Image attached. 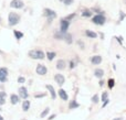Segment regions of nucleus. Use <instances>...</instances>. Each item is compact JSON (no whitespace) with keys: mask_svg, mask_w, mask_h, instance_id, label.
Instances as JSON below:
<instances>
[{"mask_svg":"<svg viewBox=\"0 0 126 120\" xmlns=\"http://www.w3.org/2000/svg\"><path fill=\"white\" fill-rule=\"evenodd\" d=\"M20 15L18 14V13H16V12H10L8 14V24L10 26H15V25H17L18 23L20 22Z\"/></svg>","mask_w":126,"mask_h":120,"instance_id":"f257e3e1","label":"nucleus"},{"mask_svg":"<svg viewBox=\"0 0 126 120\" xmlns=\"http://www.w3.org/2000/svg\"><path fill=\"white\" fill-rule=\"evenodd\" d=\"M28 55L32 60H43L44 56H46L44 52L41 50H31V51H29Z\"/></svg>","mask_w":126,"mask_h":120,"instance_id":"f03ea898","label":"nucleus"},{"mask_svg":"<svg viewBox=\"0 0 126 120\" xmlns=\"http://www.w3.org/2000/svg\"><path fill=\"white\" fill-rule=\"evenodd\" d=\"M92 22H93L94 24H96V25H103V24H105V22H106V17H105L103 13H98V14L94 15V17L92 18Z\"/></svg>","mask_w":126,"mask_h":120,"instance_id":"7ed1b4c3","label":"nucleus"},{"mask_svg":"<svg viewBox=\"0 0 126 120\" xmlns=\"http://www.w3.org/2000/svg\"><path fill=\"white\" fill-rule=\"evenodd\" d=\"M43 14H44V17L48 19V21L49 22H51L53 19H55L57 18V12H55L54 10H52V9H49V8H46L44 9V11H43Z\"/></svg>","mask_w":126,"mask_h":120,"instance_id":"20e7f679","label":"nucleus"},{"mask_svg":"<svg viewBox=\"0 0 126 120\" xmlns=\"http://www.w3.org/2000/svg\"><path fill=\"white\" fill-rule=\"evenodd\" d=\"M8 81V68L1 67L0 68V83H6Z\"/></svg>","mask_w":126,"mask_h":120,"instance_id":"39448f33","label":"nucleus"},{"mask_svg":"<svg viewBox=\"0 0 126 120\" xmlns=\"http://www.w3.org/2000/svg\"><path fill=\"white\" fill-rule=\"evenodd\" d=\"M69 26H70V20H67L66 18H64V19H62L60 21V31L61 32H66Z\"/></svg>","mask_w":126,"mask_h":120,"instance_id":"423d86ee","label":"nucleus"},{"mask_svg":"<svg viewBox=\"0 0 126 120\" xmlns=\"http://www.w3.org/2000/svg\"><path fill=\"white\" fill-rule=\"evenodd\" d=\"M10 7L13 9H22L24 7V2L22 0H11Z\"/></svg>","mask_w":126,"mask_h":120,"instance_id":"0eeeda50","label":"nucleus"},{"mask_svg":"<svg viewBox=\"0 0 126 120\" xmlns=\"http://www.w3.org/2000/svg\"><path fill=\"white\" fill-rule=\"evenodd\" d=\"M35 73H37L38 75H46L47 73H48V68L46 67V66L43 65V64H38L37 68H35Z\"/></svg>","mask_w":126,"mask_h":120,"instance_id":"6e6552de","label":"nucleus"},{"mask_svg":"<svg viewBox=\"0 0 126 120\" xmlns=\"http://www.w3.org/2000/svg\"><path fill=\"white\" fill-rule=\"evenodd\" d=\"M19 96L21 97L22 99H28V97H29V93H28V89H27L24 86H21V87L19 88Z\"/></svg>","mask_w":126,"mask_h":120,"instance_id":"1a4fd4ad","label":"nucleus"},{"mask_svg":"<svg viewBox=\"0 0 126 120\" xmlns=\"http://www.w3.org/2000/svg\"><path fill=\"white\" fill-rule=\"evenodd\" d=\"M102 56L101 55H94V56L91 57V63L93 64V65H100L101 63H102Z\"/></svg>","mask_w":126,"mask_h":120,"instance_id":"9d476101","label":"nucleus"},{"mask_svg":"<svg viewBox=\"0 0 126 120\" xmlns=\"http://www.w3.org/2000/svg\"><path fill=\"white\" fill-rule=\"evenodd\" d=\"M54 79H55V82H57L60 86L63 85V84L65 83V77L63 76L62 74H55L54 75Z\"/></svg>","mask_w":126,"mask_h":120,"instance_id":"9b49d317","label":"nucleus"},{"mask_svg":"<svg viewBox=\"0 0 126 120\" xmlns=\"http://www.w3.org/2000/svg\"><path fill=\"white\" fill-rule=\"evenodd\" d=\"M46 88L49 90V93H50L51 98L54 100V99L57 98V93H55V90H54V87H53V86H51V85H47Z\"/></svg>","mask_w":126,"mask_h":120,"instance_id":"f8f14e48","label":"nucleus"},{"mask_svg":"<svg viewBox=\"0 0 126 120\" xmlns=\"http://www.w3.org/2000/svg\"><path fill=\"white\" fill-rule=\"evenodd\" d=\"M58 94H59V97L62 99V100H67L69 99V96H67V94H66V92H65L64 89H59V92H58Z\"/></svg>","mask_w":126,"mask_h":120,"instance_id":"ddd939ff","label":"nucleus"},{"mask_svg":"<svg viewBox=\"0 0 126 120\" xmlns=\"http://www.w3.org/2000/svg\"><path fill=\"white\" fill-rule=\"evenodd\" d=\"M65 67H66V63H65L64 60H59V61L57 62V68H58L59 71L64 70Z\"/></svg>","mask_w":126,"mask_h":120,"instance_id":"4468645a","label":"nucleus"},{"mask_svg":"<svg viewBox=\"0 0 126 120\" xmlns=\"http://www.w3.org/2000/svg\"><path fill=\"white\" fill-rule=\"evenodd\" d=\"M19 101H20V96H18V95H16V94H12L10 96V103L12 104V105H17Z\"/></svg>","mask_w":126,"mask_h":120,"instance_id":"2eb2a0df","label":"nucleus"},{"mask_svg":"<svg viewBox=\"0 0 126 120\" xmlns=\"http://www.w3.org/2000/svg\"><path fill=\"white\" fill-rule=\"evenodd\" d=\"M94 76L97 77V78H102V77L104 76V71H103L102 68H96V70L94 71Z\"/></svg>","mask_w":126,"mask_h":120,"instance_id":"dca6fc26","label":"nucleus"},{"mask_svg":"<svg viewBox=\"0 0 126 120\" xmlns=\"http://www.w3.org/2000/svg\"><path fill=\"white\" fill-rule=\"evenodd\" d=\"M85 35L89 37H91V39H96L97 37V33H95L94 31L92 30H86L85 31Z\"/></svg>","mask_w":126,"mask_h":120,"instance_id":"f3484780","label":"nucleus"},{"mask_svg":"<svg viewBox=\"0 0 126 120\" xmlns=\"http://www.w3.org/2000/svg\"><path fill=\"white\" fill-rule=\"evenodd\" d=\"M7 100V94L4 92H0V105H4Z\"/></svg>","mask_w":126,"mask_h":120,"instance_id":"a211bd4d","label":"nucleus"},{"mask_svg":"<svg viewBox=\"0 0 126 120\" xmlns=\"http://www.w3.org/2000/svg\"><path fill=\"white\" fill-rule=\"evenodd\" d=\"M30 100H24L23 101V104H22V110H23V111H28L29 109H30Z\"/></svg>","mask_w":126,"mask_h":120,"instance_id":"6ab92c4d","label":"nucleus"},{"mask_svg":"<svg viewBox=\"0 0 126 120\" xmlns=\"http://www.w3.org/2000/svg\"><path fill=\"white\" fill-rule=\"evenodd\" d=\"M79 107H80V104H79L76 100H72L69 105L70 109H75V108H79Z\"/></svg>","mask_w":126,"mask_h":120,"instance_id":"aec40b11","label":"nucleus"},{"mask_svg":"<svg viewBox=\"0 0 126 120\" xmlns=\"http://www.w3.org/2000/svg\"><path fill=\"white\" fill-rule=\"evenodd\" d=\"M13 34H15L16 39H17L18 41H19L20 39H22V37H23V33L20 32V31H18V30H15V31H13Z\"/></svg>","mask_w":126,"mask_h":120,"instance_id":"412c9836","label":"nucleus"},{"mask_svg":"<svg viewBox=\"0 0 126 120\" xmlns=\"http://www.w3.org/2000/svg\"><path fill=\"white\" fill-rule=\"evenodd\" d=\"M82 17H84V18H91L92 17V11L91 10H84V11H82Z\"/></svg>","mask_w":126,"mask_h":120,"instance_id":"4be33fe9","label":"nucleus"},{"mask_svg":"<svg viewBox=\"0 0 126 120\" xmlns=\"http://www.w3.org/2000/svg\"><path fill=\"white\" fill-rule=\"evenodd\" d=\"M49 112H50V108H46V109H44L43 111L41 112V115H40V118H46V117L48 116Z\"/></svg>","mask_w":126,"mask_h":120,"instance_id":"5701e85b","label":"nucleus"},{"mask_svg":"<svg viewBox=\"0 0 126 120\" xmlns=\"http://www.w3.org/2000/svg\"><path fill=\"white\" fill-rule=\"evenodd\" d=\"M55 55H57V54H55L54 52H48V53H47V57H48L49 61H52V60L55 57Z\"/></svg>","mask_w":126,"mask_h":120,"instance_id":"b1692460","label":"nucleus"},{"mask_svg":"<svg viewBox=\"0 0 126 120\" xmlns=\"http://www.w3.org/2000/svg\"><path fill=\"white\" fill-rule=\"evenodd\" d=\"M91 100H92V103L93 104H98V101H100V97H98L97 94H95L93 97H92Z\"/></svg>","mask_w":126,"mask_h":120,"instance_id":"393cba45","label":"nucleus"},{"mask_svg":"<svg viewBox=\"0 0 126 120\" xmlns=\"http://www.w3.org/2000/svg\"><path fill=\"white\" fill-rule=\"evenodd\" d=\"M107 85H109L110 88H113L114 85H115V81H114L113 78H110L109 81H107Z\"/></svg>","mask_w":126,"mask_h":120,"instance_id":"a878e982","label":"nucleus"},{"mask_svg":"<svg viewBox=\"0 0 126 120\" xmlns=\"http://www.w3.org/2000/svg\"><path fill=\"white\" fill-rule=\"evenodd\" d=\"M101 99H102L103 103H104V101H106L107 99H109V93H107V92L103 93V94H102V98H101Z\"/></svg>","mask_w":126,"mask_h":120,"instance_id":"bb28decb","label":"nucleus"},{"mask_svg":"<svg viewBox=\"0 0 126 120\" xmlns=\"http://www.w3.org/2000/svg\"><path fill=\"white\" fill-rule=\"evenodd\" d=\"M60 1H61L63 4H65V6H71L74 2V0H60Z\"/></svg>","mask_w":126,"mask_h":120,"instance_id":"cd10ccee","label":"nucleus"},{"mask_svg":"<svg viewBox=\"0 0 126 120\" xmlns=\"http://www.w3.org/2000/svg\"><path fill=\"white\" fill-rule=\"evenodd\" d=\"M24 82H26V78H24L23 76H19V77H18V83H20V84H23Z\"/></svg>","mask_w":126,"mask_h":120,"instance_id":"c85d7f7f","label":"nucleus"},{"mask_svg":"<svg viewBox=\"0 0 126 120\" xmlns=\"http://www.w3.org/2000/svg\"><path fill=\"white\" fill-rule=\"evenodd\" d=\"M126 17V14L124 12H123V11H120V21H122L123 19H124V18Z\"/></svg>","mask_w":126,"mask_h":120,"instance_id":"c756f323","label":"nucleus"},{"mask_svg":"<svg viewBox=\"0 0 126 120\" xmlns=\"http://www.w3.org/2000/svg\"><path fill=\"white\" fill-rule=\"evenodd\" d=\"M75 67V63H74V62H70V68H74Z\"/></svg>","mask_w":126,"mask_h":120,"instance_id":"7c9ffc66","label":"nucleus"},{"mask_svg":"<svg viewBox=\"0 0 126 120\" xmlns=\"http://www.w3.org/2000/svg\"><path fill=\"white\" fill-rule=\"evenodd\" d=\"M74 17H75V13H73V14H70V15H67V17H66V19H67V20H70V19H72V18H74Z\"/></svg>","mask_w":126,"mask_h":120,"instance_id":"2f4dec72","label":"nucleus"},{"mask_svg":"<svg viewBox=\"0 0 126 120\" xmlns=\"http://www.w3.org/2000/svg\"><path fill=\"white\" fill-rule=\"evenodd\" d=\"M116 40L118 41V43H120V44L123 43V42H122V36H117V37H116Z\"/></svg>","mask_w":126,"mask_h":120,"instance_id":"473e14b6","label":"nucleus"},{"mask_svg":"<svg viewBox=\"0 0 126 120\" xmlns=\"http://www.w3.org/2000/svg\"><path fill=\"white\" fill-rule=\"evenodd\" d=\"M103 85H104V81H101V82H100V86H101V87H102Z\"/></svg>","mask_w":126,"mask_h":120,"instance_id":"72a5a7b5","label":"nucleus"},{"mask_svg":"<svg viewBox=\"0 0 126 120\" xmlns=\"http://www.w3.org/2000/svg\"><path fill=\"white\" fill-rule=\"evenodd\" d=\"M53 118H55V115H52V116H51L50 118H49V120H52Z\"/></svg>","mask_w":126,"mask_h":120,"instance_id":"f704fd0d","label":"nucleus"},{"mask_svg":"<svg viewBox=\"0 0 126 120\" xmlns=\"http://www.w3.org/2000/svg\"><path fill=\"white\" fill-rule=\"evenodd\" d=\"M113 120H123V118H121V117H120V118H115V119H113Z\"/></svg>","mask_w":126,"mask_h":120,"instance_id":"c9c22d12","label":"nucleus"},{"mask_svg":"<svg viewBox=\"0 0 126 120\" xmlns=\"http://www.w3.org/2000/svg\"><path fill=\"white\" fill-rule=\"evenodd\" d=\"M0 120H4V119H3V117H2L1 115H0Z\"/></svg>","mask_w":126,"mask_h":120,"instance_id":"e433bc0d","label":"nucleus"},{"mask_svg":"<svg viewBox=\"0 0 126 120\" xmlns=\"http://www.w3.org/2000/svg\"><path fill=\"white\" fill-rule=\"evenodd\" d=\"M1 110H2V109H1V105H0V111H1Z\"/></svg>","mask_w":126,"mask_h":120,"instance_id":"4c0bfd02","label":"nucleus"},{"mask_svg":"<svg viewBox=\"0 0 126 120\" xmlns=\"http://www.w3.org/2000/svg\"><path fill=\"white\" fill-rule=\"evenodd\" d=\"M0 22H1V17H0Z\"/></svg>","mask_w":126,"mask_h":120,"instance_id":"58836bf2","label":"nucleus"},{"mask_svg":"<svg viewBox=\"0 0 126 120\" xmlns=\"http://www.w3.org/2000/svg\"><path fill=\"white\" fill-rule=\"evenodd\" d=\"M1 53H2V52H1V51H0V54H1Z\"/></svg>","mask_w":126,"mask_h":120,"instance_id":"ea45409f","label":"nucleus"}]
</instances>
